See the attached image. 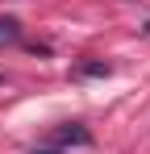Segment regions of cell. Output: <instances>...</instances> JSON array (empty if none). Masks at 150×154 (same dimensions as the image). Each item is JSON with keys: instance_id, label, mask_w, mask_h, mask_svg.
<instances>
[{"instance_id": "1", "label": "cell", "mask_w": 150, "mask_h": 154, "mask_svg": "<svg viewBox=\"0 0 150 154\" xmlns=\"http://www.w3.org/2000/svg\"><path fill=\"white\" fill-rule=\"evenodd\" d=\"M96 137H92V129L83 125V121H63V125L50 129V146H58V150H88Z\"/></svg>"}, {"instance_id": "2", "label": "cell", "mask_w": 150, "mask_h": 154, "mask_svg": "<svg viewBox=\"0 0 150 154\" xmlns=\"http://www.w3.org/2000/svg\"><path fill=\"white\" fill-rule=\"evenodd\" d=\"M75 79H104L113 75V63H104V58H83V63H75Z\"/></svg>"}, {"instance_id": "3", "label": "cell", "mask_w": 150, "mask_h": 154, "mask_svg": "<svg viewBox=\"0 0 150 154\" xmlns=\"http://www.w3.org/2000/svg\"><path fill=\"white\" fill-rule=\"evenodd\" d=\"M17 38H21V21L4 13V17H0V46H13Z\"/></svg>"}, {"instance_id": "4", "label": "cell", "mask_w": 150, "mask_h": 154, "mask_svg": "<svg viewBox=\"0 0 150 154\" xmlns=\"http://www.w3.org/2000/svg\"><path fill=\"white\" fill-rule=\"evenodd\" d=\"M29 154H67V150H58V146H50V142H46V146H33Z\"/></svg>"}, {"instance_id": "5", "label": "cell", "mask_w": 150, "mask_h": 154, "mask_svg": "<svg viewBox=\"0 0 150 154\" xmlns=\"http://www.w3.org/2000/svg\"><path fill=\"white\" fill-rule=\"evenodd\" d=\"M0 83H4V75H0Z\"/></svg>"}]
</instances>
